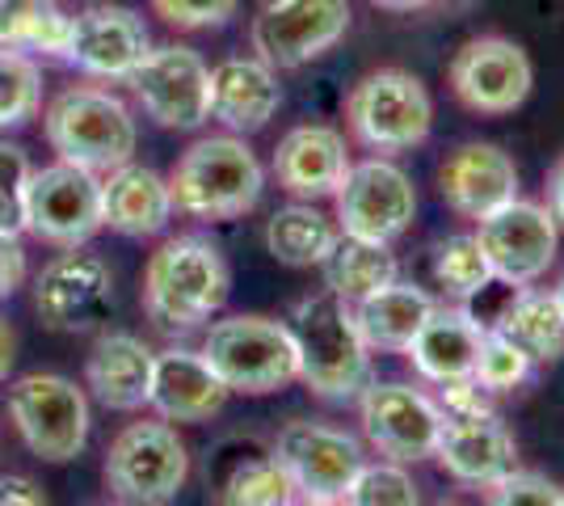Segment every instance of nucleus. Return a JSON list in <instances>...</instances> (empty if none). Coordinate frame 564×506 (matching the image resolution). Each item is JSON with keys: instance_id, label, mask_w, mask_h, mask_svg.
Segmentation results:
<instances>
[{"instance_id": "1", "label": "nucleus", "mask_w": 564, "mask_h": 506, "mask_svg": "<svg viewBox=\"0 0 564 506\" xmlns=\"http://www.w3.org/2000/svg\"><path fill=\"white\" fill-rule=\"evenodd\" d=\"M228 291L232 274L224 254L198 233H177L161 241L143 266V309L169 334L207 325L228 304Z\"/></svg>"}, {"instance_id": "2", "label": "nucleus", "mask_w": 564, "mask_h": 506, "mask_svg": "<svg viewBox=\"0 0 564 506\" xmlns=\"http://www.w3.org/2000/svg\"><path fill=\"white\" fill-rule=\"evenodd\" d=\"M169 194L182 216L194 219H240L249 216L265 194V169L245 136H203L177 157L169 173Z\"/></svg>"}, {"instance_id": "3", "label": "nucleus", "mask_w": 564, "mask_h": 506, "mask_svg": "<svg viewBox=\"0 0 564 506\" xmlns=\"http://www.w3.org/2000/svg\"><path fill=\"white\" fill-rule=\"evenodd\" d=\"M291 334L300 342V385L321 401H354L371 385V346L354 325V309L329 288L300 300Z\"/></svg>"}, {"instance_id": "4", "label": "nucleus", "mask_w": 564, "mask_h": 506, "mask_svg": "<svg viewBox=\"0 0 564 506\" xmlns=\"http://www.w3.org/2000/svg\"><path fill=\"white\" fill-rule=\"evenodd\" d=\"M43 136L59 161L89 173H110L127 165L140 144L131 106L97 85H72L51 97V106L43 110Z\"/></svg>"}, {"instance_id": "5", "label": "nucleus", "mask_w": 564, "mask_h": 506, "mask_svg": "<svg viewBox=\"0 0 564 506\" xmlns=\"http://www.w3.org/2000/svg\"><path fill=\"white\" fill-rule=\"evenodd\" d=\"M203 359L215 367V376L228 392L265 397L300 385V342L286 321L261 313H240L212 321L203 337Z\"/></svg>"}, {"instance_id": "6", "label": "nucleus", "mask_w": 564, "mask_h": 506, "mask_svg": "<svg viewBox=\"0 0 564 506\" xmlns=\"http://www.w3.org/2000/svg\"><path fill=\"white\" fill-rule=\"evenodd\" d=\"M346 122L354 140L376 157H400L430 140L434 131V97L404 68H376L346 97Z\"/></svg>"}, {"instance_id": "7", "label": "nucleus", "mask_w": 564, "mask_h": 506, "mask_svg": "<svg viewBox=\"0 0 564 506\" xmlns=\"http://www.w3.org/2000/svg\"><path fill=\"white\" fill-rule=\"evenodd\" d=\"M106 485L127 506H169L189 477V448L173 422H131L106 448Z\"/></svg>"}, {"instance_id": "8", "label": "nucleus", "mask_w": 564, "mask_h": 506, "mask_svg": "<svg viewBox=\"0 0 564 506\" xmlns=\"http://www.w3.org/2000/svg\"><path fill=\"white\" fill-rule=\"evenodd\" d=\"M9 418L25 448L47 464H68L89 443V397L55 372L18 376L9 385Z\"/></svg>"}, {"instance_id": "9", "label": "nucleus", "mask_w": 564, "mask_h": 506, "mask_svg": "<svg viewBox=\"0 0 564 506\" xmlns=\"http://www.w3.org/2000/svg\"><path fill=\"white\" fill-rule=\"evenodd\" d=\"M350 0H265L253 13L249 43L274 73H295L329 55L350 34Z\"/></svg>"}, {"instance_id": "10", "label": "nucleus", "mask_w": 564, "mask_h": 506, "mask_svg": "<svg viewBox=\"0 0 564 506\" xmlns=\"http://www.w3.org/2000/svg\"><path fill=\"white\" fill-rule=\"evenodd\" d=\"M333 203H337L333 219H337L341 237H358V241L376 245L400 241L413 228V216H417L413 177L392 157L350 161V173L337 186Z\"/></svg>"}, {"instance_id": "11", "label": "nucleus", "mask_w": 564, "mask_h": 506, "mask_svg": "<svg viewBox=\"0 0 564 506\" xmlns=\"http://www.w3.org/2000/svg\"><path fill=\"white\" fill-rule=\"evenodd\" d=\"M476 245L485 249L494 283L506 288H531L556 266L561 254V224L535 198H510L506 207L476 219Z\"/></svg>"}, {"instance_id": "12", "label": "nucleus", "mask_w": 564, "mask_h": 506, "mask_svg": "<svg viewBox=\"0 0 564 506\" xmlns=\"http://www.w3.org/2000/svg\"><path fill=\"white\" fill-rule=\"evenodd\" d=\"M127 85L143 115L165 131H198L212 119V68L186 43L152 47Z\"/></svg>"}, {"instance_id": "13", "label": "nucleus", "mask_w": 564, "mask_h": 506, "mask_svg": "<svg viewBox=\"0 0 564 506\" xmlns=\"http://www.w3.org/2000/svg\"><path fill=\"white\" fill-rule=\"evenodd\" d=\"M358 422H362V439L383 460L417 464V460H434L447 413L438 410L430 392L404 380H383V385L371 380L358 392Z\"/></svg>"}, {"instance_id": "14", "label": "nucleus", "mask_w": 564, "mask_h": 506, "mask_svg": "<svg viewBox=\"0 0 564 506\" xmlns=\"http://www.w3.org/2000/svg\"><path fill=\"white\" fill-rule=\"evenodd\" d=\"M101 177L68 161H55L30 173L25 186V233L43 245L76 249L101 233Z\"/></svg>"}, {"instance_id": "15", "label": "nucleus", "mask_w": 564, "mask_h": 506, "mask_svg": "<svg viewBox=\"0 0 564 506\" xmlns=\"http://www.w3.org/2000/svg\"><path fill=\"white\" fill-rule=\"evenodd\" d=\"M451 94L468 106L471 115H514L535 89V64L531 55L506 34H476L455 51L447 68Z\"/></svg>"}, {"instance_id": "16", "label": "nucleus", "mask_w": 564, "mask_h": 506, "mask_svg": "<svg viewBox=\"0 0 564 506\" xmlns=\"http://www.w3.org/2000/svg\"><path fill=\"white\" fill-rule=\"evenodd\" d=\"M270 456L286 469L295 494L312 503H341L358 469L367 464L362 443L350 431L329 427V422H307V418L282 427Z\"/></svg>"}, {"instance_id": "17", "label": "nucleus", "mask_w": 564, "mask_h": 506, "mask_svg": "<svg viewBox=\"0 0 564 506\" xmlns=\"http://www.w3.org/2000/svg\"><path fill=\"white\" fill-rule=\"evenodd\" d=\"M34 309L55 334H89L115 309L110 266L97 254H85V245L64 249L34 279Z\"/></svg>"}, {"instance_id": "18", "label": "nucleus", "mask_w": 564, "mask_h": 506, "mask_svg": "<svg viewBox=\"0 0 564 506\" xmlns=\"http://www.w3.org/2000/svg\"><path fill=\"white\" fill-rule=\"evenodd\" d=\"M152 51V34L135 9L127 4H89L80 13H72L68 43H64V64L76 73L94 76V80H122L143 64V55Z\"/></svg>"}, {"instance_id": "19", "label": "nucleus", "mask_w": 564, "mask_h": 506, "mask_svg": "<svg viewBox=\"0 0 564 506\" xmlns=\"http://www.w3.org/2000/svg\"><path fill=\"white\" fill-rule=\"evenodd\" d=\"M518 191H522V177H518L514 157L501 144L471 140L447 152V161L438 165V194L464 219H485L489 212L518 198Z\"/></svg>"}, {"instance_id": "20", "label": "nucleus", "mask_w": 564, "mask_h": 506, "mask_svg": "<svg viewBox=\"0 0 564 506\" xmlns=\"http://www.w3.org/2000/svg\"><path fill=\"white\" fill-rule=\"evenodd\" d=\"M434 460L443 464L451 482L489 489L494 482H501L506 473L518 469V439L494 410L447 418L443 434H438V448H434Z\"/></svg>"}, {"instance_id": "21", "label": "nucleus", "mask_w": 564, "mask_h": 506, "mask_svg": "<svg viewBox=\"0 0 564 506\" xmlns=\"http://www.w3.org/2000/svg\"><path fill=\"white\" fill-rule=\"evenodd\" d=\"M350 173V144L329 122H300L274 148V177L291 198H333Z\"/></svg>"}, {"instance_id": "22", "label": "nucleus", "mask_w": 564, "mask_h": 506, "mask_svg": "<svg viewBox=\"0 0 564 506\" xmlns=\"http://www.w3.org/2000/svg\"><path fill=\"white\" fill-rule=\"evenodd\" d=\"M228 385L215 376V367L203 359V351L169 346L156 355L152 367V392L148 406L165 422H212L228 406Z\"/></svg>"}, {"instance_id": "23", "label": "nucleus", "mask_w": 564, "mask_h": 506, "mask_svg": "<svg viewBox=\"0 0 564 506\" xmlns=\"http://www.w3.org/2000/svg\"><path fill=\"white\" fill-rule=\"evenodd\" d=\"M282 106L279 73L258 55H228L212 68V119L232 136H253Z\"/></svg>"}, {"instance_id": "24", "label": "nucleus", "mask_w": 564, "mask_h": 506, "mask_svg": "<svg viewBox=\"0 0 564 506\" xmlns=\"http://www.w3.org/2000/svg\"><path fill=\"white\" fill-rule=\"evenodd\" d=\"M485 337V321L471 313L468 304H438L425 321L417 337L404 346V355L413 363V372L430 385H447V380H468L476 367V351Z\"/></svg>"}, {"instance_id": "25", "label": "nucleus", "mask_w": 564, "mask_h": 506, "mask_svg": "<svg viewBox=\"0 0 564 506\" xmlns=\"http://www.w3.org/2000/svg\"><path fill=\"white\" fill-rule=\"evenodd\" d=\"M173 212L177 207L169 194V177H161L156 169L127 161L101 177V224L131 241L161 237Z\"/></svg>"}, {"instance_id": "26", "label": "nucleus", "mask_w": 564, "mask_h": 506, "mask_svg": "<svg viewBox=\"0 0 564 506\" xmlns=\"http://www.w3.org/2000/svg\"><path fill=\"white\" fill-rule=\"evenodd\" d=\"M152 367L156 351L135 334H101L85 359V385L106 410L135 413L148 406L152 392Z\"/></svg>"}, {"instance_id": "27", "label": "nucleus", "mask_w": 564, "mask_h": 506, "mask_svg": "<svg viewBox=\"0 0 564 506\" xmlns=\"http://www.w3.org/2000/svg\"><path fill=\"white\" fill-rule=\"evenodd\" d=\"M350 309L354 325H358V334L371 351H400L404 355V346L417 337V330L438 309V300L425 288H417V283L397 279V283L371 291L367 300H358Z\"/></svg>"}, {"instance_id": "28", "label": "nucleus", "mask_w": 564, "mask_h": 506, "mask_svg": "<svg viewBox=\"0 0 564 506\" xmlns=\"http://www.w3.org/2000/svg\"><path fill=\"white\" fill-rule=\"evenodd\" d=\"M497 334H506L531 363L564 359V316L552 288H514V300L497 313Z\"/></svg>"}, {"instance_id": "29", "label": "nucleus", "mask_w": 564, "mask_h": 506, "mask_svg": "<svg viewBox=\"0 0 564 506\" xmlns=\"http://www.w3.org/2000/svg\"><path fill=\"white\" fill-rule=\"evenodd\" d=\"M341 237L337 219L325 216L316 203H286L274 216L265 219V249L270 258L282 266H295V270H307V266H321L333 254V245Z\"/></svg>"}, {"instance_id": "30", "label": "nucleus", "mask_w": 564, "mask_h": 506, "mask_svg": "<svg viewBox=\"0 0 564 506\" xmlns=\"http://www.w3.org/2000/svg\"><path fill=\"white\" fill-rule=\"evenodd\" d=\"M325 270V288L333 295H341L346 304H358L367 300L371 291L388 288L400 279V262L392 254V245H376V241H358V237H337L333 254L321 262Z\"/></svg>"}, {"instance_id": "31", "label": "nucleus", "mask_w": 564, "mask_h": 506, "mask_svg": "<svg viewBox=\"0 0 564 506\" xmlns=\"http://www.w3.org/2000/svg\"><path fill=\"white\" fill-rule=\"evenodd\" d=\"M72 13L59 0H0V47L25 51V55H64Z\"/></svg>"}, {"instance_id": "32", "label": "nucleus", "mask_w": 564, "mask_h": 506, "mask_svg": "<svg viewBox=\"0 0 564 506\" xmlns=\"http://www.w3.org/2000/svg\"><path fill=\"white\" fill-rule=\"evenodd\" d=\"M434 283L447 291L451 300L468 304L476 295L494 288V270H489V258L485 249L476 245L471 233H459V237H447V241L434 249Z\"/></svg>"}, {"instance_id": "33", "label": "nucleus", "mask_w": 564, "mask_h": 506, "mask_svg": "<svg viewBox=\"0 0 564 506\" xmlns=\"http://www.w3.org/2000/svg\"><path fill=\"white\" fill-rule=\"evenodd\" d=\"M43 110V68L34 55L0 47V131H18Z\"/></svg>"}, {"instance_id": "34", "label": "nucleus", "mask_w": 564, "mask_h": 506, "mask_svg": "<svg viewBox=\"0 0 564 506\" xmlns=\"http://www.w3.org/2000/svg\"><path fill=\"white\" fill-rule=\"evenodd\" d=\"M295 498L300 494L274 456L240 460L219 485V506H291Z\"/></svg>"}, {"instance_id": "35", "label": "nucleus", "mask_w": 564, "mask_h": 506, "mask_svg": "<svg viewBox=\"0 0 564 506\" xmlns=\"http://www.w3.org/2000/svg\"><path fill=\"white\" fill-rule=\"evenodd\" d=\"M531 372H535V363L527 359L506 334H497L494 325H485L480 351H476V367H471V380L485 388L489 397H501V392H514L518 385H527Z\"/></svg>"}, {"instance_id": "36", "label": "nucleus", "mask_w": 564, "mask_h": 506, "mask_svg": "<svg viewBox=\"0 0 564 506\" xmlns=\"http://www.w3.org/2000/svg\"><path fill=\"white\" fill-rule=\"evenodd\" d=\"M341 506H422V494H417V482L404 464L376 460V464L358 469Z\"/></svg>"}, {"instance_id": "37", "label": "nucleus", "mask_w": 564, "mask_h": 506, "mask_svg": "<svg viewBox=\"0 0 564 506\" xmlns=\"http://www.w3.org/2000/svg\"><path fill=\"white\" fill-rule=\"evenodd\" d=\"M30 152L13 140H0V233H25V186H30Z\"/></svg>"}, {"instance_id": "38", "label": "nucleus", "mask_w": 564, "mask_h": 506, "mask_svg": "<svg viewBox=\"0 0 564 506\" xmlns=\"http://www.w3.org/2000/svg\"><path fill=\"white\" fill-rule=\"evenodd\" d=\"M485 506H561V485L531 469H514L485 489Z\"/></svg>"}, {"instance_id": "39", "label": "nucleus", "mask_w": 564, "mask_h": 506, "mask_svg": "<svg viewBox=\"0 0 564 506\" xmlns=\"http://www.w3.org/2000/svg\"><path fill=\"white\" fill-rule=\"evenodd\" d=\"M240 0H152V13L173 30H219L236 18Z\"/></svg>"}, {"instance_id": "40", "label": "nucleus", "mask_w": 564, "mask_h": 506, "mask_svg": "<svg viewBox=\"0 0 564 506\" xmlns=\"http://www.w3.org/2000/svg\"><path fill=\"white\" fill-rule=\"evenodd\" d=\"M443 392L434 397L438 401V410L447 413V418H468V413H489V392L476 385V380H447V385H438Z\"/></svg>"}, {"instance_id": "41", "label": "nucleus", "mask_w": 564, "mask_h": 506, "mask_svg": "<svg viewBox=\"0 0 564 506\" xmlns=\"http://www.w3.org/2000/svg\"><path fill=\"white\" fill-rule=\"evenodd\" d=\"M22 279H25L22 241H18V237H9V233H0V300L22 288Z\"/></svg>"}, {"instance_id": "42", "label": "nucleus", "mask_w": 564, "mask_h": 506, "mask_svg": "<svg viewBox=\"0 0 564 506\" xmlns=\"http://www.w3.org/2000/svg\"><path fill=\"white\" fill-rule=\"evenodd\" d=\"M0 506H51V503L47 494L39 489V482L9 473V477H0Z\"/></svg>"}, {"instance_id": "43", "label": "nucleus", "mask_w": 564, "mask_h": 506, "mask_svg": "<svg viewBox=\"0 0 564 506\" xmlns=\"http://www.w3.org/2000/svg\"><path fill=\"white\" fill-rule=\"evenodd\" d=\"M543 207H547L552 219L564 228V157L547 169V182H543Z\"/></svg>"}, {"instance_id": "44", "label": "nucleus", "mask_w": 564, "mask_h": 506, "mask_svg": "<svg viewBox=\"0 0 564 506\" xmlns=\"http://www.w3.org/2000/svg\"><path fill=\"white\" fill-rule=\"evenodd\" d=\"M13 359H18V334H13V325L0 316V385L9 380V372H13Z\"/></svg>"}, {"instance_id": "45", "label": "nucleus", "mask_w": 564, "mask_h": 506, "mask_svg": "<svg viewBox=\"0 0 564 506\" xmlns=\"http://www.w3.org/2000/svg\"><path fill=\"white\" fill-rule=\"evenodd\" d=\"M376 9H388V13H413V9H425L434 0H371Z\"/></svg>"}, {"instance_id": "46", "label": "nucleus", "mask_w": 564, "mask_h": 506, "mask_svg": "<svg viewBox=\"0 0 564 506\" xmlns=\"http://www.w3.org/2000/svg\"><path fill=\"white\" fill-rule=\"evenodd\" d=\"M552 295H556V309H561V316H564V270H561V279H556V288H552Z\"/></svg>"}, {"instance_id": "47", "label": "nucleus", "mask_w": 564, "mask_h": 506, "mask_svg": "<svg viewBox=\"0 0 564 506\" xmlns=\"http://www.w3.org/2000/svg\"><path fill=\"white\" fill-rule=\"evenodd\" d=\"M434 4H443V9H471L476 0H434Z\"/></svg>"}, {"instance_id": "48", "label": "nucleus", "mask_w": 564, "mask_h": 506, "mask_svg": "<svg viewBox=\"0 0 564 506\" xmlns=\"http://www.w3.org/2000/svg\"><path fill=\"white\" fill-rule=\"evenodd\" d=\"M291 506H341V503H312V498H295Z\"/></svg>"}, {"instance_id": "49", "label": "nucleus", "mask_w": 564, "mask_h": 506, "mask_svg": "<svg viewBox=\"0 0 564 506\" xmlns=\"http://www.w3.org/2000/svg\"><path fill=\"white\" fill-rule=\"evenodd\" d=\"M561 506H564V485H561Z\"/></svg>"}, {"instance_id": "50", "label": "nucleus", "mask_w": 564, "mask_h": 506, "mask_svg": "<svg viewBox=\"0 0 564 506\" xmlns=\"http://www.w3.org/2000/svg\"><path fill=\"white\" fill-rule=\"evenodd\" d=\"M443 506H459V503H443Z\"/></svg>"}]
</instances>
